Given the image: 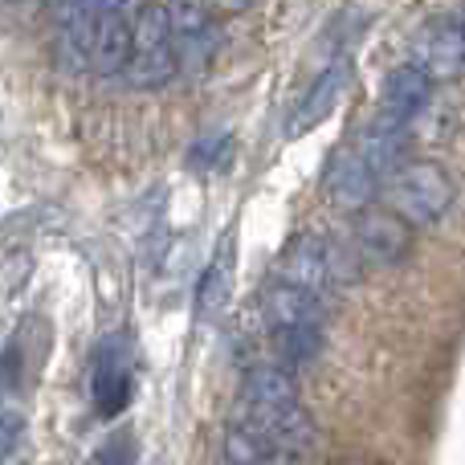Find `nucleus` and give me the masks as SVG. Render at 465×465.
Returning a JSON list of instances; mask_svg holds the SVG:
<instances>
[{
  "label": "nucleus",
  "mask_w": 465,
  "mask_h": 465,
  "mask_svg": "<svg viewBox=\"0 0 465 465\" xmlns=\"http://www.w3.org/2000/svg\"><path fill=\"white\" fill-rule=\"evenodd\" d=\"M180 57L172 41V16L168 5H143L131 16V62L123 78L135 90H160L176 78Z\"/></svg>",
  "instance_id": "1"
},
{
  "label": "nucleus",
  "mask_w": 465,
  "mask_h": 465,
  "mask_svg": "<svg viewBox=\"0 0 465 465\" xmlns=\"http://www.w3.org/2000/svg\"><path fill=\"white\" fill-rule=\"evenodd\" d=\"M384 196L401 217H409L412 225H433L450 213L453 196V176L433 160H404L392 176L384 180Z\"/></svg>",
  "instance_id": "2"
},
{
  "label": "nucleus",
  "mask_w": 465,
  "mask_h": 465,
  "mask_svg": "<svg viewBox=\"0 0 465 465\" xmlns=\"http://www.w3.org/2000/svg\"><path fill=\"white\" fill-rule=\"evenodd\" d=\"M351 245L360 249L363 262L371 265H396L409 257L412 249V221L401 217V213L388 204H368V209L355 213V225H351Z\"/></svg>",
  "instance_id": "3"
},
{
  "label": "nucleus",
  "mask_w": 465,
  "mask_h": 465,
  "mask_svg": "<svg viewBox=\"0 0 465 465\" xmlns=\"http://www.w3.org/2000/svg\"><path fill=\"white\" fill-rule=\"evenodd\" d=\"M90 396L98 417H119L131 401V343L127 335H106L94 351L90 371Z\"/></svg>",
  "instance_id": "4"
},
{
  "label": "nucleus",
  "mask_w": 465,
  "mask_h": 465,
  "mask_svg": "<svg viewBox=\"0 0 465 465\" xmlns=\"http://www.w3.org/2000/svg\"><path fill=\"white\" fill-rule=\"evenodd\" d=\"M172 41H176L180 70H204L217 57V29H213L209 0H172Z\"/></svg>",
  "instance_id": "5"
},
{
  "label": "nucleus",
  "mask_w": 465,
  "mask_h": 465,
  "mask_svg": "<svg viewBox=\"0 0 465 465\" xmlns=\"http://www.w3.org/2000/svg\"><path fill=\"white\" fill-rule=\"evenodd\" d=\"M351 82H355L351 57H335V62H331L327 70H322L319 78L311 82V90L302 94V103L294 106L290 135H306V131H314L319 123H327L331 114H335V106L343 103V94L351 90Z\"/></svg>",
  "instance_id": "6"
},
{
  "label": "nucleus",
  "mask_w": 465,
  "mask_h": 465,
  "mask_svg": "<svg viewBox=\"0 0 465 465\" xmlns=\"http://www.w3.org/2000/svg\"><path fill=\"white\" fill-rule=\"evenodd\" d=\"M417 62L437 82L465 78V33L458 16H437L417 33Z\"/></svg>",
  "instance_id": "7"
},
{
  "label": "nucleus",
  "mask_w": 465,
  "mask_h": 465,
  "mask_svg": "<svg viewBox=\"0 0 465 465\" xmlns=\"http://www.w3.org/2000/svg\"><path fill=\"white\" fill-rule=\"evenodd\" d=\"M380 184H384V180L376 176V168H371L355 147L351 152H339L327 172V193H331V201H335V209H343V213L368 209V204L376 201Z\"/></svg>",
  "instance_id": "8"
},
{
  "label": "nucleus",
  "mask_w": 465,
  "mask_h": 465,
  "mask_svg": "<svg viewBox=\"0 0 465 465\" xmlns=\"http://www.w3.org/2000/svg\"><path fill=\"white\" fill-rule=\"evenodd\" d=\"M409 127H412V123H404V119H396V114L380 111L376 119L368 123V131L360 135V143H355V152H360L363 160L376 168L380 180H388L404 160H409V139H412Z\"/></svg>",
  "instance_id": "9"
},
{
  "label": "nucleus",
  "mask_w": 465,
  "mask_h": 465,
  "mask_svg": "<svg viewBox=\"0 0 465 465\" xmlns=\"http://www.w3.org/2000/svg\"><path fill=\"white\" fill-rule=\"evenodd\" d=\"M327 253H331V241L302 232V237H294L286 245V253H282L278 278L282 282H294V286H306V290H319V294H322V290L331 286Z\"/></svg>",
  "instance_id": "10"
},
{
  "label": "nucleus",
  "mask_w": 465,
  "mask_h": 465,
  "mask_svg": "<svg viewBox=\"0 0 465 465\" xmlns=\"http://www.w3.org/2000/svg\"><path fill=\"white\" fill-rule=\"evenodd\" d=\"M433 82L437 78L420 62L396 65L384 82V111L396 114V119H404V123H412L417 114H425L429 103H433Z\"/></svg>",
  "instance_id": "11"
},
{
  "label": "nucleus",
  "mask_w": 465,
  "mask_h": 465,
  "mask_svg": "<svg viewBox=\"0 0 465 465\" xmlns=\"http://www.w3.org/2000/svg\"><path fill=\"white\" fill-rule=\"evenodd\" d=\"M265 319L270 327H322V302L319 290L294 286V282H273L265 294Z\"/></svg>",
  "instance_id": "12"
},
{
  "label": "nucleus",
  "mask_w": 465,
  "mask_h": 465,
  "mask_svg": "<svg viewBox=\"0 0 465 465\" xmlns=\"http://www.w3.org/2000/svg\"><path fill=\"white\" fill-rule=\"evenodd\" d=\"M131 62V16L123 8H106L98 16V33H94V70L114 78L123 74Z\"/></svg>",
  "instance_id": "13"
},
{
  "label": "nucleus",
  "mask_w": 465,
  "mask_h": 465,
  "mask_svg": "<svg viewBox=\"0 0 465 465\" xmlns=\"http://www.w3.org/2000/svg\"><path fill=\"white\" fill-rule=\"evenodd\" d=\"M225 458L245 465V461H282V458H294V453H286L278 441H273L270 433H265L262 425H253V420H241V425L229 429L225 437Z\"/></svg>",
  "instance_id": "14"
},
{
  "label": "nucleus",
  "mask_w": 465,
  "mask_h": 465,
  "mask_svg": "<svg viewBox=\"0 0 465 465\" xmlns=\"http://www.w3.org/2000/svg\"><path fill=\"white\" fill-rule=\"evenodd\" d=\"M245 401L249 404H286V401H298L294 376H290L286 363H257V368H249Z\"/></svg>",
  "instance_id": "15"
},
{
  "label": "nucleus",
  "mask_w": 465,
  "mask_h": 465,
  "mask_svg": "<svg viewBox=\"0 0 465 465\" xmlns=\"http://www.w3.org/2000/svg\"><path fill=\"white\" fill-rule=\"evenodd\" d=\"M273 347H278L286 368H306L322 351V327H278L273 331Z\"/></svg>",
  "instance_id": "16"
},
{
  "label": "nucleus",
  "mask_w": 465,
  "mask_h": 465,
  "mask_svg": "<svg viewBox=\"0 0 465 465\" xmlns=\"http://www.w3.org/2000/svg\"><path fill=\"white\" fill-rule=\"evenodd\" d=\"M229 294H232V257L225 249V253H221L217 262L204 270L201 290H196V306H201L204 319H213V314H221L229 306Z\"/></svg>",
  "instance_id": "17"
},
{
  "label": "nucleus",
  "mask_w": 465,
  "mask_h": 465,
  "mask_svg": "<svg viewBox=\"0 0 465 465\" xmlns=\"http://www.w3.org/2000/svg\"><path fill=\"white\" fill-rule=\"evenodd\" d=\"M21 437H25V420L13 409H0V458H8L21 445Z\"/></svg>",
  "instance_id": "18"
},
{
  "label": "nucleus",
  "mask_w": 465,
  "mask_h": 465,
  "mask_svg": "<svg viewBox=\"0 0 465 465\" xmlns=\"http://www.w3.org/2000/svg\"><path fill=\"white\" fill-rule=\"evenodd\" d=\"M135 458H139V450L131 445V433L111 437V441H106L103 450L94 453V461H135Z\"/></svg>",
  "instance_id": "19"
},
{
  "label": "nucleus",
  "mask_w": 465,
  "mask_h": 465,
  "mask_svg": "<svg viewBox=\"0 0 465 465\" xmlns=\"http://www.w3.org/2000/svg\"><path fill=\"white\" fill-rule=\"evenodd\" d=\"M209 5L217 8V13H241V8H249L253 0H209Z\"/></svg>",
  "instance_id": "20"
},
{
  "label": "nucleus",
  "mask_w": 465,
  "mask_h": 465,
  "mask_svg": "<svg viewBox=\"0 0 465 465\" xmlns=\"http://www.w3.org/2000/svg\"><path fill=\"white\" fill-rule=\"evenodd\" d=\"M458 21H461V33H465V13H461V16H458Z\"/></svg>",
  "instance_id": "21"
}]
</instances>
